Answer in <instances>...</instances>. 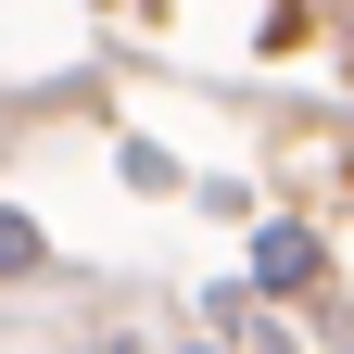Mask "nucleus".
Returning <instances> with one entry per match:
<instances>
[{
    "instance_id": "f257e3e1",
    "label": "nucleus",
    "mask_w": 354,
    "mask_h": 354,
    "mask_svg": "<svg viewBox=\"0 0 354 354\" xmlns=\"http://www.w3.org/2000/svg\"><path fill=\"white\" fill-rule=\"evenodd\" d=\"M304 279H317V241H304V228H266L253 241V291H304Z\"/></svg>"
},
{
    "instance_id": "f03ea898",
    "label": "nucleus",
    "mask_w": 354,
    "mask_h": 354,
    "mask_svg": "<svg viewBox=\"0 0 354 354\" xmlns=\"http://www.w3.org/2000/svg\"><path fill=\"white\" fill-rule=\"evenodd\" d=\"M38 266H51V241H38V228H26V215H13V203H0V279H38Z\"/></svg>"
},
{
    "instance_id": "7ed1b4c3",
    "label": "nucleus",
    "mask_w": 354,
    "mask_h": 354,
    "mask_svg": "<svg viewBox=\"0 0 354 354\" xmlns=\"http://www.w3.org/2000/svg\"><path fill=\"white\" fill-rule=\"evenodd\" d=\"M102 354H140V342H102Z\"/></svg>"
}]
</instances>
